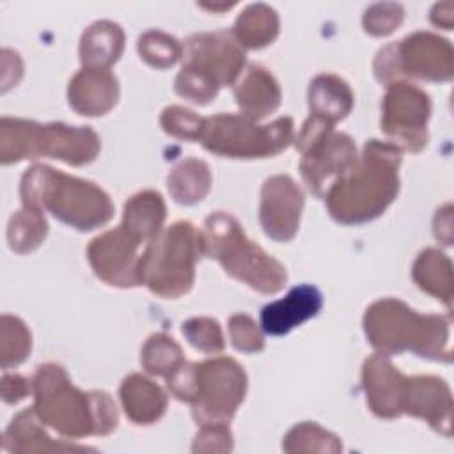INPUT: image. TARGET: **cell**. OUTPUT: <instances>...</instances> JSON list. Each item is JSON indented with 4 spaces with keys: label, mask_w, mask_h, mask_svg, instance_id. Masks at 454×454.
I'll list each match as a JSON object with an SVG mask.
<instances>
[{
    "label": "cell",
    "mask_w": 454,
    "mask_h": 454,
    "mask_svg": "<svg viewBox=\"0 0 454 454\" xmlns=\"http://www.w3.org/2000/svg\"><path fill=\"white\" fill-rule=\"evenodd\" d=\"M399 165L401 147L367 140L356 163L325 195L332 218L346 225L378 218L399 192Z\"/></svg>",
    "instance_id": "1"
},
{
    "label": "cell",
    "mask_w": 454,
    "mask_h": 454,
    "mask_svg": "<svg viewBox=\"0 0 454 454\" xmlns=\"http://www.w3.org/2000/svg\"><path fill=\"white\" fill-rule=\"evenodd\" d=\"M34 411L43 424L67 438L108 434L119 422L117 408L106 392L78 390L59 364H43L32 380Z\"/></svg>",
    "instance_id": "2"
},
{
    "label": "cell",
    "mask_w": 454,
    "mask_h": 454,
    "mask_svg": "<svg viewBox=\"0 0 454 454\" xmlns=\"http://www.w3.org/2000/svg\"><path fill=\"white\" fill-rule=\"evenodd\" d=\"M20 195L23 207L48 211L78 231H92L114 216V204L99 186L48 165H34L23 174Z\"/></svg>",
    "instance_id": "3"
},
{
    "label": "cell",
    "mask_w": 454,
    "mask_h": 454,
    "mask_svg": "<svg viewBox=\"0 0 454 454\" xmlns=\"http://www.w3.org/2000/svg\"><path fill=\"white\" fill-rule=\"evenodd\" d=\"M364 330L374 349L383 355L413 351L436 362H450L449 317L417 314L395 298L374 301L364 316Z\"/></svg>",
    "instance_id": "4"
},
{
    "label": "cell",
    "mask_w": 454,
    "mask_h": 454,
    "mask_svg": "<svg viewBox=\"0 0 454 454\" xmlns=\"http://www.w3.org/2000/svg\"><path fill=\"white\" fill-rule=\"evenodd\" d=\"M202 254L216 259L225 273L257 293L275 294L287 282L286 268L250 241L239 222L223 211L204 220L200 231Z\"/></svg>",
    "instance_id": "5"
},
{
    "label": "cell",
    "mask_w": 454,
    "mask_h": 454,
    "mask_svg": "<svg viewBox=\"0 0 454 454\" xmlns=\"http://www.w3.org/2000/svg\"><path fill=\"white\" fill-rule=\"evenodd\" d=\"M98 153L99 137L89 126L39 124L12 117L0 119L2 165L48 156L80 167L90 163Z\"/></svg>",
    "instance_id": "6"
},
{
    "label": "cell",
    "mask_w": 454,
    "mask_h": 454,
    "mask_svg": "<svg viewBox=\"0 0 454 454\" xmlns=\"http://www.w3.org/2000/svg\"><path fill=\"white\" fill-rule=\"evenodd\" d=\"M245 66V50L232 32L193 34L183 46V67L176 92L197 105H207L223 85H234Z\"/></svg>",
    "instance_id": "7"
},
{
    "label": "cell",
    "mask_w": 454,
    "mask_h": 454,
    "mask_svg": "<svg viewBox=\"0 0 454 454\" xmlns=\"http://www.w3.org/2000/svg\"><path fill=\"white\" fill-rule=\"evenodd\" d=\"M200 255V231L190 222H176L145 245L140 259L142 284L161 298H179L192 289Z\"/></svg>",
    "instance_id": "8"
},
{
    "label": "cell",
    "mask_w": 454,
    "mask_h": 454,
    "mask_svg": "<svg viewBox=\"0 0 454 454\" xmlns=\"http://www.w3.org/2000/svg\"><path fill=\"white\" fill-rule=\"evenodd\" d=\"M294 138L291 117H278L259 126L241 114L202 117L197 142L213 154L225 158H268L284 151Z\"/></svg>",
    "instance_id": "9"
},
{
    "label": "cell",
    "mask_w": 454,
    "mask_h": 454,
    "mask_svg": "<svg viewBox=\"0 0 454 454\" xmlns=\"http://www.w3.org/2000/svg\"><path fill=\"white\" fill-rule=\"evenodd\" d=\"M372 69L376 80L385 85L399 82L401 76L447 82L454 73V53L447 39L429 32H415L381 48Z\"/></svg>",
    "instance_id": "10"
},
{
    "label": "cell",
    "mask_w": 454,
    "mask_h": 454,
    "mask_svg": "<svg viewBox=\"0 0 454 454\" xmlns=\"http://www.w3.org/2000/svg\"><path fill=\"white\" fill-rule=\"evenodd\" d=\"M247 392L243 367L229 358L216 356L197 364V394L192 415L199 426H229Z\"/></svg>",
    "instance_id": "11"
},
{
    "label": "cell",
    "mask_w": 454,
    "mask_h": 454,
    "mask_svg": "<svg viewBox=\"0 0 454 454\" xmlns=\"http://www.w3.org/2000/svg\"><path fill=\"white\" fill-rule=\"evenodd\" d=\"M431 114L429 96L406 82L387 85L381 101V131L404 149L419 153L427 144V121Z\"/></svg>",
    "instance_id": "12"
},
{
    "label": "cell",
    "mask_w": 454,
    "mask_h": 454,
    "mask_svg": "<svg viewBox=\"0 0 454 454\" xmlns=\"http://www.w3.org/2000/svg\"><path fill=\"white\" fill-rule=\"evenodd\" d=\"M144 241L119 225L94 238L87 248L89 262L94 273L110 286L135 287L142 286L138 248Z\"/></svg>",
    "instance_id": "13"
},
{
    "label": "cell",
    "mask_w": 454,
    "mask_h": 454,
    "mask_svg": "<svg viewBox=\"0 0 454 454\" xmlns=\"http://www.w3.org/2000/svg\"><path fill=\"white\" fill-rule=\"evenodd\" d=\"M300 153L303 154L300 161L301 177L317 197H325L332 184L358 160L351 137L333 129L310 142Z\"/></svg>",
    "instance_id": "14"
},
{
    "label": "cell",
    "mask_w": 454,
    "mask_h": 454,
    "mask_svg": "<svg viewBox=\"0 0 454 454\" xmlns=\"http://www.w3.org/2000/svg\"><path fill=\"white\" fill-rule=\"evenodd\" d=\"M303 193L289 176H273L264 181L261 190L259 220L275 241H289L300 227Z\"/></svg>",
    "instance_id": "15"
},
{
    "label": "cell",
    "mask_w": 454,
    "mask_h": 454,
    "mask_svg": "<svg viewBox=\"0 0 454 454\" xmlns=\"http://www.w3.org/2000/svg\"><path fill=\"white\" fill-rule=\"evenodd\" d=\"M403 411L429 422V426L450 436L452 397L449 385L436 376H413L404 381Z\"/></svg>",
    "instance_id": "16"
},
{
    "label": "cell",
    "mask_w": 454,
    "mask_h": 454,
    "mask_svg": "<svg viewBox=\"0 0 454 454\" xmlns=\"http://www.w3.org/2000/svg\"><path fill=\"white\" fill-rule=\"evenodd\" d=\"M404 381L406 376H403L383 353L372 355L364 362L362 385L367 404L371 411L381 419H394L403 413Z\"/></svg>",
    "instance_id": "17"
},
{
    "label": "cell",
    "mask_w": 454,
    "mask_h": 454,
    "mask_svg": "<svg viewBox=\"0 0 454 454\" xmlns=\"http://www.w3.org/2000/svg\"><path fill=\"white\" fill-rule=\"evenodd\" d=\"M323 307V294L312 284L294 286L284 298L261 309V326L270 335H284L314 317Z\"/></svg>",
    "instance_id": "18"
},
{
    "label": "cell",
    "mask_w": 454,
    "mask_h": 454,
    "mask_svg": "<svg viewBox=\"0 0 454 454\" xmlns=\"http://www.w3.org/2000/svg\"><path fill=\"white\" fill-rule=\"evenodd\" d=\"M67 99L80 115H103L119 99V82L108 69L83 67L69 82Z\"/></svg>",
    "instance_id": "19"
},
{
    "label": "cell",
    "mask_w": 454,
    "mask_h": 454,
    "mask_svg": "<svg viewBox=\"0 0 454 454\" xmlns=\"http://www.w3.org/2000/svg\"><path fill=\"white\" fill-rule=\"evenodd\" d=\"M234 98L241 115L257 122L278 108L280 87L268 69L250 64L234 82Z\"/></svg>",
    "instance_id": "20"
},
{
    "label": "cell",
    "mask_w": 454,
    "mask_h": 454,
    "mask_svg": "<svg viewBox=\"0 0 454 454\" xmlns=\"http://www.w3.org/2000/svg\"><path fill=\"white\" fill-rule=\"evenodd\" d=\"M41 419L34 408L21 410L4 433V449L9 452H66V450H94L82 445L53 442L41 426Z\"/></svg>",
    "instance_id": "21"
},
{
    "label": "cell",
    "mask_w": 454,
    "mask_h": 454,
    "mask_svg": "<svg viewBox=\"0 0 454 454\" xmlns=\"http://www.w3.org/2000/svg\"><path fill=\"white\" fill-rule=\"evenodd\" d=\"M119 394L126 417L135 424H153L167 410L165 392L142 374L124 378Z\"/></svg>",
    "instance_id": "22"
},
{
    "label": "cell",
    "mask_w": 454,
    "mask_h": 454,
    "mask_svg": "<svg viewBox=\"0 0 454 454\" xmlns=\"http://www.w3.org/2000/svg\"><path fill=\"white\" fill-rule=\"evenodd\" d=\"M353 106V92L349 85L335 74H319L309 87L310 117L335 126Z\"/></svg>",
    "instance_id": "23"
},
{
    "label": "cell",
    "mask_w": 454,
    "mask_h": 454,
    "mask_svg": "<svg viewBox=\"0 0 454 454\" xmlns=\"http://www.w3.org/2000/svg\"><path fill=\"white\" fill-rule=\"evenodd\" d=\"M124 48V32L114 21H96L82 35L80 60L89 69H108L119 60Z\"/></svg>",
    "instance_id": "24"
},
{
    "label": "cell",
    "mask_w": 454,
    "mask_h": 454,
    "mask_svg": "<svg viewBox=\"0 0 454 454\" xmlns=\"http://www.w3.org/2000/svg\"><path fill=\"white\" fill-rule=\"evenodd\" d=\"M165 202L158 192L145 190L133 195L124 204L122 223L144 243H149L160 231L165 220Z\"/></svg>",
    "instance_id": "25"
},
{
    "label": "cell",
    "mask_w": 454,
    "mask_h": 454,
    "mask_svg": "<svg viewBox=\"0 0 454 454\" xmlns=\"http://www.w3.org/2000/svg\"><path fill=\"white\" fill-rule=\"evenodd\" d=\"M417 286L442 300L449 309L452 305V264L450 259L434 248H426L419 254L413 270Z\"/></svg>",
    "instance_id": "26"
},
{
    "label": "cell",
    "mask_w": 454,
    "mask_h": 454,
    "mask_svg": "<svg viewBox=\"0 0 454 454\" xmlns=\"http://www.w3.org/2000/svg\"><path fill=\"white\" fill-rule=\"evenodd\" d=\"M167 186L176 202L184 206L197 204L209 192V167L202 160L188 158L172 168L167 179Z\"/></svg>",
    "instance_id": "27"
},
{
    "label": "cell",
    "mask_w": 454,
    "mask_h": 454,
    "mask_svg": "<svg viewBox=\"0 0 454 454\" xmlns=\"http://www.w3.org/2000/svg\"><path fill=\"white\" fill-rule=\"evenodd\" d=\"M232 34L245 48H262L277 37L278 16L266 4H252L238 16Z\"/></svg>",
    "instance_id": "28"
},
{
    "label": "cell",
    "mask_w": 454,
    "mask_h": 454,
    "mask_svg": "<svg viewBox=\"0 0 454 454\" xmlns=\"http://www.w3.org/2000/svg\"><path fill=\"white\" fill-rule=\"evenodd\" d=\"M48 223L39 209L23 207L14 213L7 225V243L9 248L18 254H27L35 250L46 238Z\"/></svg>",
    "instance_id": "29"
},
{
    "label": "cell",
    "mask_w": 454,
    "mask_h": 454,
    "mask_svg": "<svg viewBox=\"0 0 454 454\" xmlns=\"http://www.w3.org/2000/svg\"><path fill=\"white\" fill-rule=\"evenodd\" d=\"M140 362L149 374L167 378L184 362V358L179 344L172 337L165 333H154L144 344Z\"/></svg>",
    "instance_id": "30"
},
{
    "label": "cell",
    "mask_w": 454,
    "mask_h": 454,
    "mask_svg": "<svg viewBox=\"0 0 454 454\" xmlns=\"http://www.w3.org/2000/svg\"><path fill=\"white\" fill-rule=\"evenodd\" d=\"M32 335L27 325L9 314L2 316L0 321V364L7 371L20 365L30 353Z\"/></svg>",
    "instance_id": "31"
},
{
    "label": "cell",
    "mask_w": 454,
    "mask_h": 454,
    "mask_svg": "<svg viewBox=\"0 0 454 454\" xmlns=\"http://www.w3.org/2000/svg\"><path fill=\"white\" fill-rule=\"evenodd\" d=\"M286 452H340L342 445L335 434L316 422L296 424L284 438Z\"/></svg>",
    "instance_id": "32"
},
{
    "label": "cell",
    "mask_w": 454,
    "mask_h": 454,
    "mask_svg": "<svg viewBox=\"0 0 454 454\" xmlns=\"http://www.w3.org/2000/svg\"><path fill=\"white\" fill-rule=\"evenodd\" d=\"M137 50L140 59L156 69L172 67L183 57V44L160 30H149L138 37Z\"/></svg>",
    "instance_id": "33"
},
{
    "label": "cell",
    "mask_w": 454,
    "mask_h": 454,
    "mask_svg": "<svg viewBox=\"0 0 454 454\" xmlns=\"http://www.w3.org/2000/svg\"><path fill=\"white\" fill-rule=\"evenodd\" d=\"M183 335L188 342L204 353H218L223 349V333L216 319L192 317L183 323Z\"/></svg>",
    "instance_id": "34"
},
{
    "label": "cell",
    "mask_w": 454,
    "mask_h": 454,
    "mask_svg": "<svg viewBox=\"0 0 454 454\" xmlns=\"http://www.w3.org/2000/svg\"><path fill=\"white\" fill-rule=\"evenodd\" d=\"M160 124L165 133H168L179 140L197 142L202 117H199L195 112H192L188 108L172 105L161 112Z\"/></svg>",
    "instance_id": "35"
},
{
    "label": "cell",
    "mask_w": 454,
    "mask_h": 454,
    "mask_svg": "<svg viewBox=\"0 0 454 454\" xmlns=\"http://www.w3.org/2000/svg\"><path fill=\"white\" fill-rule=\"evenodd\" d=\"M404 11L399 4H374L364 14V28L367 34L381 37L392 34L403 21Z\"/></svg>",
    "instance_id": "36"
},
{
    "label": "cell",
    "mask_w": 454,
    "mask_h": 454,
    "mask_svg": "<svg viewBox=\"0 0 454 454\" xmlns=\"http://www.w3.org/2000/svg\"><path fill=\"white\" fill-rule=\"evenodd\" d=\"M232 346L243 353H257L264 348V337L255 321L247 314H234L229 319Z\"/></svg>",
    "instance_id": "37"
},
{
    "label": "cell",
    "mask_w": 454,
    "mask_h": 454,
    "mask_svg": "<svg viewBox=\"0 0 454 454\" xmlns=\"http://www.w3.org/2000/svg\"><path fill=\"white\" fill-rule=\"evenodd\" d=\"M193 452H229L232 450V434L229 426H200L199 434L195 436Z\"/></svg>",
    "instance_id": "38"
},
{
    "label": "cell",
    "mask_w": 454,
    "mask_h": 454,
    "mask_svg": "<svg viewBox=\"0 0 454 454\" xmlns=\"http://www.w3.org/2000/svg\"><path fill=\"white\" fill-rule=\"evenodd\" d=\"M30 381L20 374H4L2 376V399L7 404L21 401L30 392Z\"/></svg>",
    "instance_id": "39"
},
{
    "label": "cell",
    "mask_w": 454,
    "mask_h": 454,
    "mask_svg": "<svg viewBox=\"0 0 454 454\" xmlns=\"http://www.w3.org/2000/svg\"><path fill=\"white\" fill-rule=\"evenodd\" d=\"M232 5H234V2H231V4H200V7L209 9V11H223V9H229Z\"/></svg>",
    "instance_id": "40"
}]
</instances>
